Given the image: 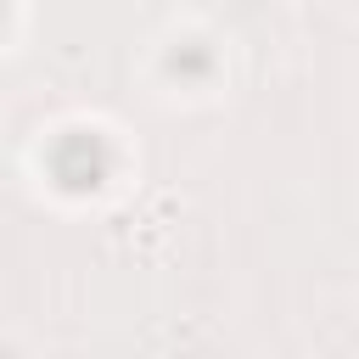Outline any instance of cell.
<instances>
[{
	"label": "cell",
	"mask_w": 359,
	"mask_h": 359,
	"mask_svg": "<svg viewBox=\"0 0 359 359\" xmlns=\"http://www.w3.org/2000/svg\"><path fill=\"white\" fill-rule=\"evenodd\" d=\"M45 163H50V180H56L62 191H73V196H90V191H101V185L112 180V146H107V135H95V129H67V135H56Z\"/></svg>",
	"instance_id": "cell-1"
},
{
	"label": "cell",
	"mask_w": 359,
	"mask_h": 359,
	"mask_svg": "<svg viewBox=\"0 0 359 359\" xmlns=\"http://www.w3.org/2000/svg\"><path fill=\"white\" fill-rule=\"evenodd\" d=\"M168 73H174V79H208V73H213V50H208L202 39H185V45L168 50Z\"/></svg>",
	"instance_id": "cell-2"
},
{
	"label": "cell",
	"mask_w": 359,
	"mask_h": 359,
	"mask_svg": "<svg viewBox=\"0 0 359 359\" xmlns=\"http://www.w3.org/2000/svg\"><path fill=\"white\" fill-rule=\"evenodd\" d=\"M0 28H6V0H0Z\"/></svg>",
	"instance_id": "cell-3"
}]
</instances>
